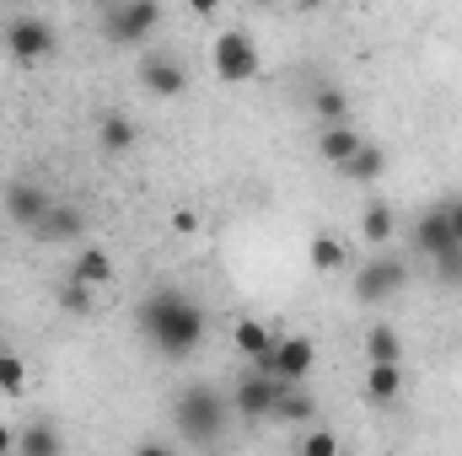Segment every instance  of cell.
<instances>
[{
  "label": "cell",
  "mask_w": 462,
  "mask_h": 456,
  "mask_svg": "<svg viewBox=\"0 0 462 456\" xmlns=\"http://www.w3.org/2000/svg\"><path fill=\"white\" fill-rule=\"evenodd\" d=\"M134 323H140L145 343H151L162 360H189V354L205 343V333H210V317H205V306H199L189 290H172V285L151 290V296L140 301Z\"/></svg>",
  "instance_id": "cell-1"
},
{
  "label": "cell",
  "mask_w": 462,
  "mask_h": 456,
  "mask_svg": "<svg viewBox=\"0 0 462 456\" xmlns=\"http://www.w3.org/2000/svg\"><path fill=\"white\" fill-rule=\"evenodd\" d=\"M172 424H178L183 441L210 446V441L226 430V397H221L216 387H205V381H189V387L178 392V403H172Z\"/></svg>",
  "instance_id": "cell-2"
},
{
  "label": "cell",
  "mask_w": 462,
  "mask_h": 456,
  "mask_svg": "<svg viewBox=\"0 0 462 456\" xmlns=\"http://www.w3.org/2000/svg\"><path fill=\"white\" fill-rule=\"evenodd\" d=\"M253 370L269 376V381H280V387H301L318 370V343L307 339V333H285V339H274V349L263 360H253Z\"/></svg>",
  "instance_id": "cell-3"
},
{
  "label": "cell",
  "mask_w": 462,
  "mask_h": 456,
  "mask_svg": "<svg viewBox=\"0 0 462 456\" xmlns=\"http://www.w3.org/2000/svg\"><path fill=\"white\" fill-rule=\"evenodd\" d=\"M210 65H216V76H221L226 87H247V81L263 70L258 43H253V32H242V27H231V32H221V38H216Z\"/></svg>",
  "instance_id": "cell-4"
},
{
  "label": "cell",
  "mask_w": 462,
  "mask_h": 456,
  "mask_svg": "<svg viewBox=\"0 0 462 456\" xmlns=\"http://www.w3.org/2000/svg\"><path fill=\"white\" fill-rule=\"evenodd\" d=\"M403 285H409V263L382 252V258H365V263H360V274H355V301H360V306H382V301H393Z\"/></svg>",
  "instance_id": "cell-5"
},
{
  "label": "cell",
  "mask_w": 462,
  "mask_h": 456,
  "mask_svg": "<svg viewBox=\"0 0 462 456\" xmlns=\"http://www.w3.org/2000/svg\"><path fill=\"white\" fill-rule=\"evenodd\" d=\"M156 27H162V5L156 0H118V5L103 11V32L114 43H145Z\"/></svg>",
  "instance_id": "cell-6"
},
{
  "label": "cell",
  "mask_w": 462,
  "mask_h": 456,
  "mask_svg": "<svg viewBox=\"0 0 462 456\" xmlns=\"http://www.w3.org/2000/svg\"><path fill=\"white\" fill-rule=\"evenodd\" d=\"M5 49H11V59H22V65L49 59V54H54V27H49L43 16H11V22H5Z\"/></svg>",
  "instance_id": "cell-7"
},
{
  "label": "cell",
  "mask_w": 462,
  "mask_h": 456,
  "mask_svg": "<svg viewBox=\"0 0 462 456\" xmlns=\"http://www.w3.org/2000/svg\"><path fill=\"white\" fill-rule=\"evenodd\" d=\"M285 387L280 381H269V376H258V370H247L236 387H231V408L242 414V419H269L274 414V397H280Z\"/></svg>",
  "instance_id": "cell-8"
},
{
  "label": "cell",
  "mask_w": 462,
  "mask_h": 456,
  "mask_svg": "<svg viewBox=\"0 0 462 456\" xmlns=\"http://www.w3.org/2000/svg\"><path fill=\"white\" fill-rule=\"evenodd\" d=\"M5 215L16 221V226H27V231H38V221L49 215V194L38 188V183H5Z\"/></svg>",
  "instance_id": "cell-9"
},
{
  "label": "cell",
  "mask_w": 462,
  "mask_h": 456,
  "mask_svg": "<svg viewBox=\"0 0 462 456\" xmlns=\"http://www.w3.org/2000/svg\"><path fill=\"white\" fill-rule=\"evenodd\" d=\"M360 145H365V134H360L355 123H328V129H318V156H323L328 167H339V172L360 156Z\"/></svg>",
  "instance_id": "cell-10"
},
{
  "label": "cell",
  "mask_w": 462,
  "mask_h": 456,
  "mask_svg": "<svg viewBox=\"0 0 462 456\" xmlns=\"http://www.w3.org/2000/svg\"><path fill=\"white\" fill-rule=\"evenodd\" d=\"M140 81H145V92H151V97H178V92L189 87L183 65H178V59H167V54H145V59H140Z\"/></svg>",
  "instance_id": "cell-11"
},
{
  "label": "cell",
  "mask_w": 462,
  "mask_h": 456,
  "mask_svg": "<svg viewBox=\"0 0 462 456\" xmlns=\"http://www.w3.org/2000/svg\"><path fill=\"white\" fill-rule=\"evenodd\" d=\"M414 247L436 263L441 252H452L457 242H452V231H447V215H441V205H430V210H420L414 215Z\"/></svg>",
  "instance_id": "cell-12"
},
{
  "label": "cell",
  "mask_w": 462,
  "mask_h": 456,
  "mask_svg": "<svg viewBox=\"0 0 462 456\" xmlns=\"http://www.w3.org/2000/svg\"><path fill=\"white\" fill-rule=\"evenodd\" d=\"M16 456H65V435L49 419H32L16 430Z\"/></svg>",
  "instance_id": "cell-13"
},
{
  "label": "cell",
  "mask_w": 462,
  "mask_h": 456,
  "mask_svg": "<svg viewBox=\"0 0 462 456\" xmlns=\"http://www.w3.org/2000/svg\"><path fill=\"white\" fill-rule=\"evenodd\" d=\"M274 424H301V430H312L318 424V403H312V392L307 387H285L280 397H274V414H269Z\"/></svg>",
  "instance_id": "cell-14"
},
{
  "label": "cell",
  "mask_w": 462,
  "mask_h": 456,
  "mask_svg": "<svg viewBox=\"0 0 462 456\" xmlns=\"http://www.w3.org/2000/svg\"><path fill=\"white\" fill-rule=\"evenodd\" d=\"M403 387H409V370L403 365H365V397L371 403H398L403 397Z\"/></svg>",
  "instance_id": "cell-15"
},
{
  "label": "cell",
  "mask_w": 462,
  "mask_h": 456,
  "mask_svg": "<svg viewBox=\"0 0 462 456\" xmlns=\"http://www.w3.org/2000/svg\"><path fill=\"white\" fill-rule=\"evenodd\" d=\"M360 349H365V365H403V333L387 328V323H376V328L360 339Z\"/></svg>",
  "instance_id": "cell-16"
},
{
  "label": "cell",
  "mask_w": 462,
  "mask_h": 456,
  "mask_svg": "<svg viewBox=\"0 0 462 456\" xmlns=\"http://www.w3.org/2000/svg\"><path fill=\"white\" fill-rule=\"evenodd\" d=\"M81 231H87V215L76 205H49V215L38 221V236L43 242H76Z\"/></svg>",
  "instance_id": "cell-17"
},
{
  "label": "cell",
  "mask_w": 462,
  "mask_h": 456,
  "mask_svg": "<svg viewBox=\"0 0 462 456\" xmlns=\"http://www.w3.org/2000/svg\"><path fill=\"white\" fill-rule=\"evenodd\" d=\"M274 328L269 323H258V317H242L236 328H231V343H236V354H247V360H263L269 349H274Z\"/></svg>",
  "instance_id": "cell-18"
},
{
  "label": "cell",
  "mask_w": 462,
  "mask_h": 456,
  "mask_svg": "<svg viewBox=\"0 0 462 456\" xmlns=\"http://www.w3.org/2000/svg\"><path fill=\"white\" fill-rule=\"evenodd\" d=\"M70 279H76V285H87V290H103V285L114 279V258H108L103 247H87V252L70 263Z\"/></svg>",
  "instance_id": "cell-19"
},
{
  "label": "cell",
  "mask_w": 462,
  "mask_h": 456,
  "mask_svg": "<svg viewBox=\"0 0 462 456\" xmlns=\"http://www.w3.org/2000/svg\"><path fill=\"white\" fill-rule=\"evenodd\" d=\"M307 258H312V269H318V274H339V269L349 263V247H345V236L318 231V236H312V247H307Z\"/></svg>",
  "instance_id": "cell-20"
},
{
  "label": "cell",
  "mask_w": 462,
  "mask_h": 456,
  "mask_svg": "<svg viewBox=\"0 0 462 456\" xmlns=\"http://www.w3.org/2000/svg\"><path fill=\"white\" fill-rule=\"evenodd\" d=\"M393 231H398V221H393V210H387L382 199L360 210V236H365L371 247H387V242H393Z\"/></svg>",
  "instance_id": "cell-21"
},
{
  "label": "cell",
  "mask_w": 462,
  "mask_h": 456,
  "mask_svg": "<svg viewBox=\"0 0 462 456\" xmlns=\"http://www.w3.org/2000/svg\"><path fill=\"white\" fill-rule=\"evenodd\" d=\"M97 145L108 150V156H124L129 145H134V123L124 114H103V123H97Z\"/></svg>",
  "instance_id": "cell-22"
},
{
  "label": "cell",
  "mask_w": 462,
  "mask_h": 456,
  "mask_svg": "<svg viewBox=\"0 0 462 456\" xmlns=\"http://www.w3.org/2000/svg\"><path fill=\"white\" fill-rule=\"evenodd\" d=\"M382 172H387V156H382V145H371V140L360 145V156H355V161L345 167L349 183H376Z\"/></svg>",
  "instance_id": "cell-23"
},
{
  "label": "cell",
  "mask_w": 462,
  "mask_h": 456,
  "mask_svg": "<svg viewBox=\"0 0 462 456\" xmlns=\"http://www.w3.org/2000/svg\"><path fill=\"white\" fill-rule=\"evenodd\" d=\"M0 392L5 397H22L27 392V360L11 354V349H0Z\"/></svg>",
  "instance_id": "cell-24"
},
{
  "label": "cell",
  "mask_w": 462,
  "mask_h": 456,
  "mask_svg": "<svg viewBox=\"0 0 462 456\" xmlns=\"http://www.w3.org/2000/svg\"><path fill=\"white\" fill-rule=\"evenodd\" d=\"M296 456H339V435H334V430H323V424H312V430H301Z\"/></svg>",
  "instance_id": "cell-25"
},
{
  "label": "cell",
  "mask_w": 462,
  "mask_h": 456,
  "mask_svg": "<svg viewBox=\"0 0 462 456\" xmlns=\"http://www.w3.org/2000/svg\"><path fill=\"white\" fill-rule=\"evenodd\" d=\"M312 108H318V118H323V129H328V123H345V92H339V87H318Z\"/></svg>",
  "instance_id": "cell-26"
},
{
  "label": "cell",
  "mask_w": 462,
  "mask_h": 456,
  "mask_svg": "<svg viewBox=\"0 0 462 456\" xmlns=\"http://www.w3.org/2000/svg\"><path fill=\"white\" fill-rule=\"evenodd\" d=\"M60 306H65L70 317H87V312H92V290L76 285V279H65V285H60Z\"/></svg>",
  "instance_id": "cell-27"
},
{
  "label": "cell",
  "mask_w": 462,
  "mask_h": 456,
  "mask_svg": "<svg viewBox=\"0 0 462 456\" xmlns=\"http://www.w3.org/2000/svg\"><path fill=\"white\" fill-rule=\"evenodd\" d=\"M436 279L462 285V247H452V252H441V258H436Z\"/></svg>",
  "instance_id": "cell-28"
},
{
  "label": "cell",
  "mask_w": 462,
  "mask_h": 456,
  "mask_svg": "<svg viewBox=\"0 0 462 456\" xmlns=\"http://www.w3.org/2000/svg\"><path fill=\"white\" fill-rule=\"evenodd\" d=\"M441 215H447V231H452V242L462 247V194H452V199H441Z\"/></svg>",
  "instance_id": "cell-29"
},
{
  "label": "cell",
  "mask_w": 462,
  "mask_h": 456,
  "mask_svg": "<svg viewBox=\"0 0 462 456\" xmlns=\"http://www.w3.org/2000/svg\"><path fill=\"white\" fill-rule=\"evenodd\" d=\"M172 231H178V236H194V231H199V215H194V210H172Z\"/></svg>",
  "instance_id": "cell-30"
},
{
  "label": "cell",
  "mask_w": 462,
  "mask_h": 456,
  "mask_svg": "<svg viewBox=\"0 0 462 456\" xmlns=\"http://www.w3.org/2000/svg\"><path fill=\"white\" fill-rule=\"evenodd\" d=\"M134 456H178V451H172L167 441H140V446H134Z\"/></svg>",
  "instance_id": "cell-31"
},
{
  "label": "cell",
  "mask_w": 462,
  "mask_h": 456,
  "mask_svg": "<svg viewBox=\"0 0 462 456\" xmlns=\"http://www.w3.org/2000/svg\"><path fill=\"white\" fill-rule=\"evenodd\" d=\"M0 456H16V430L0 419Z\"/></svg>",
  "instance_id": "cell-32"
}]
</instances>
